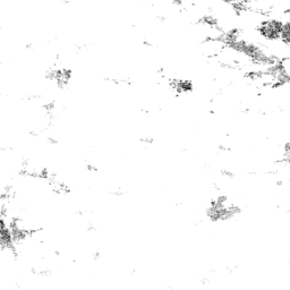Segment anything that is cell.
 <instances>
[{"instance_id":"cell-1","label":"cell","mask_w":290,"mask_h":290,"mask_svg":"<svg viewBox=\"0 0 290 290\" xmlns=\"http://www.w3.org/2000/svg\"><path fill=\"white\" fill-rule=\"evenodd\" d=\"M283 156L290 158V141L286 142V144L283 145Z\"/></svg>"}]
</instances>
